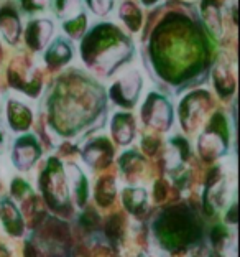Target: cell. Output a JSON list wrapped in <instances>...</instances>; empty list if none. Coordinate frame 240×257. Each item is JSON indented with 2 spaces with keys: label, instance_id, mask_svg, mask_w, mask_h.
Listing matches in <instances>:
<instances>
[{
  "label": "cell",
  "instance_id": "1",
  "mask_svg": "<svg viewBox=\"0 0 240 257\" xmlns=\"http://www.w3.org/2000/svg\"><path fill=\"white\" fill-rule=\"evenodd\" d=\"M140 87H142L140 74L137 71H133V69H130V71L112 87V97L115 101L125 104V106H132V104L137 101Z\"/></svg>",
  "mask_w": 240,
  "mask_h": 257
},
{
  "label": "cell",
  "instance_id": "2",
  "mask_svg": "<svg viewBox=\"0 0 240 257\" xmlns=\"http://www.w3.org/2000/svg\"><path fill=\"white\" fill-rule=\"evenodd\" d=\"M53 25L48 20H33L27 30V43L33 50H42L51 37Z\"/></svg>",
  "mask_w": 240,
  "mask_h": 257
},
{
  "label": "cell",
  "instance_id": "3",
  "mask_svg": "<svg viewBox=\"0 0 240 257\" xmlns=\"http://www.w3.org/2000/svg\"><path fill=\"white\" fill-rule=\"evenodd\" d=\"M145 112H148V117L146 120H150L153 125L163 127L168 124L169 120V106L165 99L151 96L150 102H146Z\"/></svg>",
  "mask_w": 240,
  "mask_h": 257
},
{
  "label": "cell",
  "instance_id": "4",
  "mask_svg": "<svg viewBox=\"0 0 240 257\" xmlns=\"http://www.w3.org/2000/svg\"><path fill=\"white\" fill-rule=\"evenodd\" d=\"M38 155V147L35 144V140L30 137L22 139L19 145L15 147V163H19L20 167L32 165Z\"/></svg>",
  "mask_w": 240,
  "mask_h": 257
},
{
  "label": "cell",
  "instance_id": "5",
  "mask_svg": "<svg viewBox=\"0 0 240 257\" xmlns=\"http://www.w3.org/2000/svg\"><path fill=\"white\" fill-rule=\"evenodd\" d=\"M0 30H2L4 37L9 40L10 43H15L19 40L20 33V22L12 10H2L0 12Z\"/></svg>",
  "mask_w": 240,
  "mask_h": 257
},
{
  "label": "cell",
  "instance_id": "6",
  "mask_svg": "<svg viewBox=\"0 0 240 257\" xmlns=\"http://www.w3.org/2000/svg\"><path fill=\"white\" fill-rule=\"evenodd\" d=\"M56 4V14L63 20H73L74 17H78L83 7H81V0H55Z\"/></svg>",
  "mask_w": 240,
  "mask_h": 257
},
{
  "label": "cell",
  "instance_id": "7",
  "mask_svg": "<svg viewBox=\"0 0 240 257\" xmlns=\"http://www.w3.org/2000/svg\"><path fill=\"white\" fill-rule=\"evenodd\" d=\"M114 132L119 142L127 144L133 136V124L130 115H117L114 120Z\"/></svg>",
  "mask_w": 240,
  "mask_h": 257
},
{
  "label": "cell",
  "instance_id": "8",
  "mask_svg": "<svg viewBox=\"0 0 240 257\" xmlns=\"http://www.w3.org/2000/svg\"><path fill=\"white\" fill-rule=\"evenodd\" d=\"M2 219L5 221V226H7L10 232H14V234H20L22 232L20 216L9 201H2Z\"/></svg>",
  "mask_w": 240,
  "mask_h": 257
},
{
  "label": "cell",
  "instance_id": "9",
  "mask_svg": "<svg viewBox=\"0 0 240 257\" xmlns=\"http://www.w3.org/2000/svg\"><path fill=\"white\" fill-rule=\"evenodd\" d=\"M71 48L68 46L66 42L63 40H58V42L51 46V50L48 51L46 55V60L53 64H61V63H66L68 60H71Z\"/></svg>",
  "mask_w": 240,
  "mask_h": 257
},
{
  "label": "cell",
  "instance_id": "10",
  "mask_svg": "<svg viewBox=\"0 0 240 257\" xmlns=\"http://www.w3.org/2000/svg\"><path fill=\"white\" fill-rule=\"evenodd\" d=\"M87 4H89L92 12H96L97 15H105L107 12L112 10L114 0H87Z\"/></svg>",
  "mask_w": 240,
  "mask_h": 257
},
{
  "label": "cell",
  "instance_id": "11",
  "mask_svg": "<svg viewBox=\"0 0 240 257\" xmlns=\"http://www.w3.org/2000/svg\"><path fill=\"white\" fill-rule=\"evenodd\" d=\"M25 10L30 12H37V10H45L46 5H48V0H22Z\"/></svg>",
  "mask_w": 240,
  "mask_h": 257
},
{
  "label": "cell",
  "instance_id": "12",
  "mask_svg": "<svg viewBox=\"0 0 240 257\" xmlns=\"http://www.w3.org/2000/svg\"><path fill=\"white\" fill-rule=\"evenodd\" d=\"M155 2H158V0H143L145 5H151V4H155Z\"/></svg>",
  "mask_w": 240,
  "mask_h": 257
},
{
  "label": "cell",
  "instance_id": "13",
  "mask_svg": "<svg viewBox=\"0 0 240 257\" xmlns=\"http://www.w3.org/2000/svg\"><path fill=\"white\" fill-rule=\"evenodd\" d=\"M2 147H4V139L0 136V152H2Z\"/></svg>",
  "mask_w": 240,
  "mask_h": 257
}]
</instances>
